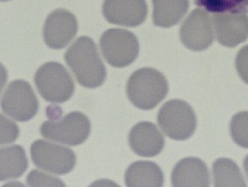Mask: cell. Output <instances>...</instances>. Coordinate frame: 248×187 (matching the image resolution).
<instances>
[{
	"mask_svg": "<svg viewBox=\"0 0 248 187\" xmlns=\"http://www.w3.org/2000/svg\"><path fill=\"white\" fill-rule=\"evenodd\" d=\"M180 39L184 46L194 52L204 51L212 45L214 28L206 11L201 8L192 11L181 25Z\"/></svg>",
	"mask_w": 248,
	"mask_h": 187,
	"instance_id": "9c48e42d",
	"label": "cell"
},
{
	"mask_svg": "<svg viewBox=\"0 0 248 187\" xmlns=\"http://www.w3.org/2000/svg\"><path fill=\"white\" fill-rule=\"evenodd\" d=\"M65 60L78 82L83 87L95 89L105 82L106 66L96 43L89 37L76 39L65 52Z\"/></svg>",
	"mask_w": 248,
	"mask_h": 187,
	"instance_id": "6da1fadb",
	"label": "cell"
},
{
	"mask_svg": "<svg viewBox=\"0 0 248 187\" xmlns=\"http://www.w3.org/2000/svg\"><path fill=\"white\" fill-rule=\"evenodd\" d=\"M18 135V126L1 114V145L16 141Z\"/></svg>",
	"mask_w": 248,
	"mask_h": 187,
	"instance_id": "7402d4cb",
	"label": "cell"
},
{
	"mask_svg": "<svg viewBox=\"0 0 248 187\" xmlns=\"http://www.w3.org/2000/svg\"><path fill=\"white\" fill-rule=\"evenodd\" d=\"M129 146L140 157H154L165 146V139L158 127L149 121H141L132 127L128 136Z\"/></svg>",
	"mask_w": 248,
	"mask_h": 187,
	"instance_id": "4fadbf2b",
	"label": "cell"
},
{
	"mask_svg": "<svg viewBox=\"0 0 248 187\" xmlns=\"http://www.w3.org/2000/svg\"><path fill=\"white\" fill-rule=\"evenodd\" d=\"M34 83L42 97L49 103H65L75 91L71 75L57 62H47L39 67L34 75Z\"/></svg>",
	"mask_w": 248,
	"mask_h": 187,
	"instance_id": "3957f363",
	"label": "cell"
},
{
	"mask_svg": "<svg viewBox=\"0 0 248 187\" xmlns=\"http://www.w3.org/2000/svg\"><path fill=\"white\" fill-rule=\"evenodd\" d=\"M236 68L241 78L248 84V45L241 49L237 55Z\"/></svg>",
	"mask_w": 248,
	"mask_h": 187,
	"instance_id": "603a6c76",
	"label": "cell"
},
{
	"mask_svg": "<svg viewBox=\"0 0 248 187\" xmlns=\"http://www.w3.org/2000/svg\"><path fill=\"white\" fill-rule=\"evenodd\" d=\"M168 81L153 68L135 71L128 79L127 94L131 103L141 110L156 108L168 95Z\"/></svg>",
	"mask_w": 248,
	"mask_h": 187,
	"instance_id": "7a4b0ae2",
	"label": "cell"
},
{
	"mask_svg": "<svg viewBox=\"0 0 248 187\" xmlns=\"http://www.w3.org/2000/svg\"><path fill=\"white\" fill-rule=\"evenodd\" d=\"M152 3L154 24L163 28L178 24L189 10V0H152Z\"/></svg>",
	"mask_w": 248,
	"mask_h": 187,
	"instance_id": "2e32d148",
	"label": "cell"
},
{
	"mask_svg": "<svg viewBox=\"0 0 248 187\" xmlns=\"http://www.w3.org/2000/svg\"><path fill=\"white\" fill-rule=\"evenodd\" d=\"M3 113L13 120L26 122L36 115L39 100L31 84L24 80H16L8 85L1 100Z\"/></svg>",
	"mask_w": 248,
	"mask_h": 187,
	"instance_id": "52a82bcc",
	"label": "cell"
},
{
	"mask_svg": "<svg viewBox=\"0 0 248 187\" xmlns=\"http://www.w3.org/2000/svg\"><path fill=\"white\" fill-rule=\"evenodd\" d=\"M230 134L238 146L248 149V112L237 113L232 118Z\"/></svg>",
	"mask_w": 248,
	"mask_h": 187,
	"instance_id": "ffe728a7",
	"label": "cell"
},
{
	"mask_svg": "<svg viewBox=\"0 0 248 187\" xmlns=\"http://www.w3.org/2000/svg\"><path fill=\"white\" fill-rule=\"evenodd\" d=\"M127 187H163L164 176L160 167L154 162L137 161L131 164L125 173Z\"/></svg>",
	"mask_w": 248,
	"mask_h": 187,
	"instance_id": "9a60e30c",
	"label": "cell"
},
{
	"mask_svg": "<svg viewBox=\"0 0 248 187\" xmlns=\"http://www.w3.org/2000/svg\"><path fill=\"white\" fill-rule=\"evenodd\" d=\"M158 125L174 140L189 139L196 129L197 118L189 103L171 100L163 104L158 114Z\"/></svg>",
	"mask_w": 248,
	"mask_h": 187,
	"instance_id": "277c9868",
	"label": "cell"
},
{
	"mask_svg": "<svg viewBox=\"0 0 248 187\" xmlns=\"http://www.w3.org/2000/svg\"><path fill=\"white\" fill-rule=\"evenodd\" d=\"M102 13L109 23L136 27L147 17L148 5L145 0H104Z\"/></svg>",
	"mask_w": 248,
	"mask_h": 187,
	"instance_id": "8fae6325",
	"label": "cell"
},
{
	"mask_svg": "<svg viewBox=\"0 0 248 187\" xmlns=\"http://www.w3.org/2000/svg\"><path fill=\"white\" fill-rule=\"evenodd\" d=\"M27 184L30 187H45V186L64 187L65 186L62 180L51 177L50 175L44 174L43 173L37 170H33L29 173L27 177Z\"/></svg>",
	"mask_w": 248,
	"mask_h": 187,
	"instance_id": "44dd1931",
	"label": "cell"
},
{
	"mask_svg": "<svg viewBox=\"0 0 248 187\" xmlns=\"http://www.w3.org/2000/svg\"><path fill=\"white\" fill-rule=\"evenodd\" d=\"M200 8L212 13H243L248 11V0H194Z\"/></svg>",
	"mask_w": 248,
	"mask_h": 187,
	"instance_id": "d6986e66",
	"label": "cell"
},
{
	"mask_svg": "<svg viewBox=\"0 0 248 187\" xmlns=\"http://www.w3.org/2000/svg\"><path fill=\"white\" fill-rule=\"evenodd\" d=\"M2 2H5V1H9V0H1Z\"/></svg>",
	"mask_w": 248,
	"mask_h": 187,
	"instance_id": "d4e9b609",
	"label": "cell"
},
{
	"mask_svg": "<svg viewBox=\"0 0 248 187\" xmlns=\"http://www.w3.org/2000/svg\"><path fill=\"white\" fill-rule=\"evenodd\" d=\"M91 123L85 114L71 112L58 121H44L40 133L45 139L70 146L83 144L90 135Z\"/></svg>",
	"mask_w": 248,
	"mask_h": 187,
	"instance_id": "8992f818",
	"label": "cell"
},
{
	"mask_svg": "<svg viewBox=\"0 0 248 187\" xmlns=\"http://www.w3.org/2000/svg\"><path fill=\"white\" fill-rule=\"evenodd\" d=\"M171 182L177 187H207L210 186L209 171L204 162L195 157L181 159L171 173Z\"/></svg>",
	"mask_w": 248,
	"mask_h": 187,
	"instance_id": "5bb4252c",
	"label": "cell"
},
{
	"mask_svg": "<svg viewBox=\"0 0 248 187\" xmlns=\"http://www.w3.org/2000/svg\"><path fill=\"white\" fill-rule=\"evenodd\" d=\"M77 19L70 11L58 8L50 13L44 22L43 37L49 48H65L77 34Z\"/></svg>",
	"mask_w": 248,
	"mask_h": 187,
	"instance_id": "30bf717a",
	"label": "cell"
},
{
	"mask_svg": "<svg viewBox=\"0 0 248 187\" xmlns=\"http://www.w3.org/2000/svg\"><path fill=\"white\" fill-rule=\"evenodd\" d=\"M212 177L215 187L247 186L239 167L232 160L226 158H220L214 162L212 165Z\"/></svg>",
	"mask_w": 248,
	"mask_h": 187,
	"instance_id": "ac0fdd59",
	"label": "cell"
},
{
	"mask_svg": "<svg viewBox=\"0 0 248 187\" xmlns=\"http://www.w3.org/2000/svg\"><path fill=\"white\" fill-rule=\"evenodd\" d=\"M244 169H245L246 174H247V177L248 178V155L247 157H245V159H244Z\"/></svg>",
	"mask_w": 248,
	"mask_h": 187,
	"instance_id": "cb8c5ba5",
	"label": "cell"
},
{
	"mask_svg": "<svg viewBox=\"0 0 248 187\" xmlns=\"http://www.w3.org/2000/svg\"><path fill=\"white\" fill-rule=\"evenodd\" d=\"M212 21L217 40L223 46L234 47L248 38V16L245 13H214Z\"/></svg>",
	"mask_w": 248,
	"mask_h": 187,
	"instance_id": "7c38bea8",
	"label": "cell"
},
{
	"mask_svg": "<svg viewBox=\"0 0 248 187\" xmlns=\"http://www.w3.org/2000/svg\"><path fill=\"white\" fill-rule=\"evenodd\" d=\"M100 46L106 62L115 68L128 66L139 54L138 39L134 33L124 29H109L104 32Z\"/></svg>",
	"mask_w": 248,
	"mask_h": 187,
	"instance_id": "5b68a950",
	"label": "cell"
},
{
	"mask_svg": "<svg viewBox=\"0 0 248 187\" xmlns=\"http://www.w3.org/2000/svg\"><path fill=\"white\" fill-rule=\"evenodd\" d=\"M28 160L23 147L19 145L6 146L0 151V180L18 178L26 172Z\"/></svg>",
	"mask_w": 248,
	"mask_h": 187,
	"instance_id": "e0dca14e",
	"label": "cell"
},
{
	"mask_svg": "<svg viewBox=\"0 0 248 187\" xmlns=\"http://www.w3.org/2000/svg\"><path fill=\"white\" fill-rule=\"evenodd\" d=\"M31 155L35 166L53 174H67L76 164V156L71 149L44 139L32 144Z\"/></svg>",
	"mask_w": 248,
	"mask_h": 187,
	"instance_id": "ba28073f",
	"label": "cell"
}]
</instances>
